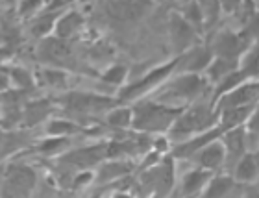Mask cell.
<instances>
[{
    "mask_svg": "<svg viewBox=\"0 0 259 198\" xmlns=\"http://www.w3.org/2000/svg\"><path fill=\"white\" fill-rule=\"evenodd\" d=\"M211 84L205 74H176L168 84H163L154 95V100L165 106L185 107L193 106L211 91Z\"/></svg>",
    "mask_w": 259,
    "mask_h": 198,
    "instance_id": "6da1fadb",
    "label": "cell"
},
{
    "mask_svg": "<svg viewBox=\"0 0 259 198\" xmlns=\"http://www.w3.org/2000/svg\"><path fill=\"white\" fill-rule=\"evenodd\" d=\"M134 123L132 130L143 135H163L168 134L178 117L184 113L182 107H172L159 104L156 100H141L134 107Z\"/></svg>",
    "mask_w": 259,
    "mask_h": 198,
    "instance_id": "7a4b0ae2",
    "label": "cell"
},
{
    "mask_svg": "<svg viewBox=\"0 0 259 198\" xmlns=\"http://www.w3.org/2000/svg\"><path fill=\"white\" fill-rule=\"evenodd\" d=\"M219 126V111L213 104H193L185 107L184 113L178 117L174 126L168 132L170 139H176V143L194 137V135L205 134L209 130ZM174 143V145H176Z\"/></svg>",
    "mask_w": 259,
    "mask_h": 198,
    "instance_id": "3957f363",
    "label": "cell"
},
{
    "mask_svg": "<svg viewBox=\"0 0 259 198\" xmlns=\"http://www.w3.org/2000/svg\"><path fill=\"white\" fill-rule=\"evenodd\" d=\"M176 69H178V56L174 59H170V61H167V63H161L157 65V67H154V69L146 70L145 74H143V78L130 82L128 86L120 89L117 102L122 104L124 100H139V98L146 97L154 89L161 87L172 74H176Z\"/></svg>",
    "mask_w": 259,
    "mask_h": 198,
    "instance_id": "277c9868",
    "label": "cell"
},
{
    "mask_svg": "<svg viewBox=\"0 0 259 198\" xmlns=\"http://www.w3.org/2000/svg\"><path fill=\"white\" fill-rule=\"evenodd\" d=\"M139 187L146 193L154 194V198L167 196L174 187V157L170 154L157 161V165L145 169L139 180Z\"/></svg>",
    "mask_w": 259,
    "mask_h": 198,
    "instance_id": "5b68a950",
    "label": "cell"
},
{
    "mask_svg": "<svg viewBox=\"0 0 259 198\" xmlns=\"http://www.w3.org/2000/svg\"><path fill=\"white\" fill-rule=\"evenodd\" d=\"M67 111L74 115H95V113H108L119 106L117 98L102 97L97 93L85 91H69L60 98Z\"/></svg>",
    "mask_w": 259,
    "mask_h": 198,
    "instance_id": "8992f818",
    "label": "cell"
},
{
    "mask_svg": "<svg viewBox=\"0 0 259 198\" xmlns=\"http://www.w3.org/2000/svg\"><path fill=\"white\" fill-rule=\"evenodd\" d=\"M37 185V174L28 165H11L0 187L2 198H30Z\"/></svg>",
    "mask_w": 259,
    "mask_h": 198,
    "instance_id": "52a82bcc",
    "label": "cell"
},
{
    "mask_svg": "<svg viewBox=\"0 0 259 198\" xmlns=\"http://www.w3.org/2000/svg\"><path fill=\"white\" fill-rule=\"evenodd\" d=\"M108 160V145L98 143V145L83 146L70 152H65L60 157V163L67 169H78V171H91L93 167L102 165Z\"/></svg>",
    "mask_w": 259,
    "mask_h": 198,
    "instance_id": "ba28073f",
    "label": "cell"
},
{
    "mask_svg": "<svg viewBox=\"0 0 259 198\" xmlns=\"http://www.w3.org/2000/svg\"><path fill=\"white\" fill-rule=\"evenodd\" d=\"M209 47L213 50V56L221 59H233V61H241L243 56L248 52L252 45L241 35V32H224L215 33V37L209 41Z\"/></svg>",
    "mask_w": 259,
    "mask_h": 198,
    "instance_id": "9c48e42d",
    "label": "cell"
},
{
    "mask_svg": "<svg viewBox=\"0 0 259 198\" xmlns=\"http://www.w3.org/2000/svg\"><path fill=\"white\" fill-rule=\"evenodd\" d=\"M37 56L45 63H49L52 69H72L76 63L74 52L69 47V43L58 37L43 39V43L39 45Z\"/></svg>",
    "mask_w": 259,
    "mask_h": 198,
    "instance_id": "30bf717a",
    "label": "cell"
},
{
    "mask_svg": "<svg viewBox=\"0 0 259 198\" xmlns=\"http://www.w3.org/2000/svg\"><path fill=\"white\" fill-rule=\"evenodd\" d=\"M213 59H215V56H213L209 43L196 45L185 54L178 56L176 74H205V70L209 69Z\"/></svg>",
    "mask_w": 259,
    "mask_h": 198,
    "instance_id": "8fae6325",
    "label": "cell"
},
{
    "mask_svg": "<svg viewBox=\"0 0 259 198\" xmlns=\"http://www.w3.org/2000/svg\"><path fill=\"white\" fill-rule=\"evenodd\" d=\"M168 33H170V41L174 45V50L178 52V56L185 54L189 49L196 47L200 33L191 26L189 22L185 21L184 17L180 15L178 11L170 13L168 19Z\"/></svg>",
    "mask_w": 259,
    "mask_h": 198,
    "instance_id": "7c38bea8",
    "label": "cell"
},
{
    "mask_svg": "<svg viewBox=\"0 0 259 198\" xmlns=\"http://www.w3.org/2000/svg\"><path fill=\"white\" fill-rule=\"evenodd\" d=\"M191 161L198 169H204V171H209L213 174H219L226 167V146L222 143V137L211 141L209 145L204 146Z\"/></svg>",
    "mask_w": 259,
    "mask_h": 198,
    "instance_id": "4fadbf2b",
    "label": "cell"
},
{
    "mask_svg": "<svg viewBox=\"0 0 259 198\" xmlns=\"http://www.w3.org/2000/svg\"><path fill=\"white\" fill-rule=\"evenodd\" d=\"M219 137H222V130L217 126V128L209 130L205 134L194 135V137H189V139L182 141V143H176L168 154L172 155L174 160H193L204 146H207L211 141L219 139Z\"/></svg>",
    "mask_w": 259,
    "mask_h": 198,
    "instance_id": "5bb4252c",
    "label": "cell"
},
{
    "mask_svg": "<svg viewBox=\"0 0 259 198\" xmlns=\"http://www.w3.org/2000/svg\"><path fill=\"white\" fill-rule=\"evenodd\" d=\"M213 176H215L213 172L198 169V167H194L189 172H185L184 176H182V182H180V198H198L200 194L204 193V189L207 187V183L211 182Z\"/></svg>",
    "mask_w": 259,
    "mask_h": 198,
    "instance_id": "9a60e30c",
    "label": "cell"
},
{
    "mask_svg": "<svg viewBox=\"0 0 259 198\" xmlns=\"http://www.w3.org/2000/svg\"><path fill=\"white\" fill-rule=\"evenodd\" d=\"M222 143H224V146H226V165H232V169L235 167V163H237V161L250 150L248 148V135H246V130L244 128L224 132V134H222Z\"/></svg>",
    "mask_w": 259,
    "mask_h": 198,
    "instance_id": "2e32d148",
    "label": "cell"
},
{
    "mask_svg": "<svg viewBox=\"0 0 259 198\" xmlns=\"http://www.w3.org/2000/svg\"><path fill=\"white\" fill-rule=\"evenodd\" d=\"M232 178L237 183H244V185H252V183L259 182V152L248 150L235 163L232 171Z\"/></svg>",
    "mask_w": 259,
    "mask_h": 198,
    "instance_id": "e0dca14e",
    "label": "cell"
},
{
    "mask_svg": "<svg viewBox=\"0 0 259 198\" xmlns=\"http://www.w3.org/2000/svg\"><path fill=\"white\" fill-rule=\"evenodd\" d=\"M65 10H67L65 4H56L54 8H50V11H43L37 17H33L32 21H30V33H32L33 37L47 39L50 33L54 32L56 22L63 15Z\"/></svg>",
    "mask_w": 259,
    "mask_h": 198,
    "instance_id": "ac0fdd59",
    "label": "cell"
},
{
    "mask_svg": "<svg viewBox=\"0 0 259 198\" xmlns=\"http://www.w3.org/2000/svg\"><path fill=\"white\" fill-rule=\"evenodd\" d=\"M148 8H150V4H146V2H124V0L104 4L106 13L117 21H137L145 15V11Z\"/></svg>",
    "mask_w": 259,
    "mask_h": 198,
    "instance_id": "d6986e66",
    "label": "cell"
},
{
    "mask_svg": "<svg viewBox=\"0 0 259 198\" xmlns=\"http://www.w3.org/2000/svg\"><path fill=\"white\" fill-rule=\"evenodd\" d=\"M83 24H85V19H83V15H81L80 11L65 10L63 15L56 22L54 37L61 39V41H69V39H72L74 35H78L83 30Z\"/></svg>",
    "mask_w": 259,
    "mask_h": 198,
    "instance_id": "ffe728a7",
    "label": "cell"
},
{
    "mask_svg": "<svg viewBox=\"0 0 259 198\" xmlns=\"http://www.w3.org/2000/svg\"><path fill=\"white\" fill-rule=\"evenodd\" d=\"M254 107L243 106V107H226V109H221L219 111V128L222 130V134L230 132V130L244 128L246 123H248V118L252 117Z\"/></svg>",
    "mask_w": 259,
    "mask_h": 198,
    "instance_id": "44dd1931",
    "label": "cell"
},
{
    "mask_svg": "<svg viewBox=\"0 0 259 198\" xmlns=\"http://www.w3.org/2000/svg\"><path fill=\"white\" fill-rule=\"evenodd\" d=\"M54 111V106L52 102L47 100V98H39V100L26 102L22 106V126H35V124L43 123L45 118H49Z\"/></svg>",
    "mask_w": 259,
    "mask_h": 198,
    "instance_id": "7402d4cb",
    "label": "cell"
},
{
    "mask_svg": "<svg viewBox=\"0 0 259 198\" xmlns=\"http://www.w3.org/2000/svg\"><path fill=\"white\" fill-rule=\"evenodd\" d=\"M235 180L232 178V174H224L219 172L211 178V182L207 183V187L204 189V193L198 198H230L233 187H235Z\"/></svg>",
    "mask_w": 259,
    "mask_h": 198,
    "instance_id": "603a6c76",
    "label": "cell"
},
{
    "mask_svg": "<svg viewBox=\"0 0 259 198\" xmlns=\"http://www.w3.org/2000/svg\"><path fill=\"white\" fill-rule=\"evenodd\" d=\"M132 169H134V167H132V163H128V161H122V160L108 161V163H102V165H100L95 182H98V183L113 182V180H119V178H124L126 174H130Z\"/></svg>",
    "mask_w": 259,
    "mask_h": 198,
    "instance_id": "cb8c5ba5",
    "label": "cell"
},
{
    "mask_svg": "<svg viewBox=\"0 0 259 198\" xmlns=\"http://www.w3.org/2000/svg\"><path fill=\"white\" fill-rule=\"evenodd\" d=\"M78 132H83V126L76 123L74 118H50L47 124L49 137H69Z\"/></svg>",
    "mask_w": 259,
    "mask_h": 198,
    "instance_id": "d4e9b609",
    "label": "cell"
},
{
    "mask_svg": "<svg viewBox=\"0 0 259 198\" xmlns=\"http://www.w3.org/2000/svg\"><path fill=\"white\" fill-rule=\"evenodd\" d=\"M132 123H134V109L132 107L117 106L106 113V124L113 130L132 128Z\"/></svg>",
    "mask_w": 259,
    "mask_h": 198,
    "instance_id": "484cf974",
    "label": "cell"
},
{
    "mask_svg": "<svg viewBox=\"0 0 259 198\" xmlns=\"http://www.w3.org/2000/svg\"><path fill=\"white\" fill-rule=\"evenodd\" d=\"M178 13L202 35V32H204V13H202V6L198 2H191V4L182 6Z\"/></svg>",
    "mask_w": 259,
    "mask_h": 198,
    "instance_id": "4316f807",
    "label": "cell"
},
{
    "mask_svg": "<svg viewBox=\"0 0 259 198\" xmlns=\"http://www.w3.org/2000/svg\"><path fill=\"white\" fill-rule=\"evenodd\" d=\"M241 70L250 80H259V43L252 45L241 59Z\"/></svg>",
    "mask_w": 259,
    "mask_h": 198,
    "instance_id": "83f0119b",
    "label": "cell"
},
{
    "mask_svg": "<svg viewBox=\"0 0 259 198\" xmlns=\"http://www.w3.org/2000/svg\"><path fill=\"white\" fill-rule=\"evenodd\" d=\"M8 72H10L11 84L19 91H32L33 87H35V78L26 69H22V67H8Z\"/></svg>",
    "mask_w": 259,
    "mask_h": 198,
    "instance_id": "f1b7e54d",
    "label": "cell"
},
{
    "mask_svg": "<svg viewBox=\"0 0 259 198\" xmlns=\"http://www.w3.org/2000/svg\"><path fill=\"white\" fill-rule=\"evenodd\" d=\"M128 78V67L126 65H111L100 74V80L108 86H122Z\"/></svg>",
    "mask_w": 259,
    "mask_h": 198,
    "instance_id": "f546056e",
    "label": "cell"
},
{
    "mask_svg": "<svg viewBox=\"0 0 259 198\" xmlns=\"http://www.w3.org/2000/svg\"><path fill=\"white\" fill-rule=\"evenodd\" d=\"M69 143V137H49V139L39 145L37 150L45 155H58L67 150Z\"/></svg>",
    "mask_w": 259,
    "mask_h": 198,
    "instance_id": "4dcf8cb0",
    "label": "cell"
},
{
    "mask_svg": "<svg viewBox=\"0 0 259 198\" xmlns=\"http://www.w3.org/2000/svg\"><path fill=\"white\" fill-rule=\"evenodd\" d=\"M246 135H248V148L257 152V143H259V104L254 107L252 117L248 118V123L244 126Z\"/></svg>",
    "mask_w": 259,
    "mask_h": 198,
    "instance_id": "1f68e13d",
    "label": "cell"
},
{
    "mask_svg": "<svg viewBox=\"0 0 259 198\" xmlns=\"http://www.w3.org/2000/svg\"><path fill=\"white\" fill-rule=\"evenodd\" d=\"M43 80L52 87H67V72L61 69H52L47 67L43 69Z\"/></svg>",
    "mask_w": 259,
    "mask_h": 198,
    "instance_id": "d6a6232c",
    "label": "cell"
},
{
    "mask_svg": "<svg viewBox=\"0 0 259 198\" xmlns=\"http://www.w3.org/2000/svg\"><path fill=\"white\" fill-rule=\"evenodd\" d=\"M43 8V4L41 2H22V4H19V15L22 17V19H30L32 21L33 17L39 15V10Z\"/></svg>",
    "mask_w": 259,
    "mask_h": 198,
    "instance_id": "836d02e7",
    "label": "cell"
},
{
    "mask_svg": "<svg viewBox=\"0 0 259 198\" xmlns=\"http://www.w3.org/2000/svg\"><path fill=\"white\" fill-rule=\"evenodd\" d=\"M95 182V174L91 171H81L78 172L74 178H72V187L78 189V187H83L87 183H93Z\"/></svg>",
    "mask_w": 259,
    "mask_h": 198,
    "instance_id": "e575fe53",
    "label": "cell"
},
{
    "mask_svg": "<svg viewBox=\"0 0 259 198\" xmlns=\"http://www.w3.org/2000/svg\"><path fill=\"white\" fill-rule=\"evenodd\" d=\"M113 198H135V196H132L130 193H115Z\"/></svg>",
    "mask_w": 259,
    "mask_h": 198,
    "instance_id": "d590c367",
    "label": "cell"
},
{
    "mask_svg": "<svg viewBox=\"0 0 259 198\" xmlns=\"http://www.w3.org/2000/svg\"><path fill=\"white\" fill-rule=\"evenodd\" d=\"M91 198H100V194H95V196H91Z\"/></svg>",
    "mask_w": 259,
    "mask_h": 198,
    "instance_id": "8d00e7d4",
    "label": "cell"
}]
</instances>
